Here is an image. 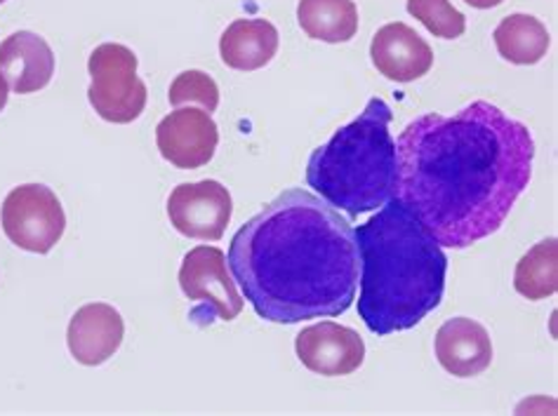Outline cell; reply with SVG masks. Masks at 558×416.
Here are the masks:
<instances>
[{"mask_svg": "<svg viewBox=\"0 0 558 416\" xmlns=\"http://www.w3.org/2000/svg\"><path fill=\"white\" fill-rule=\"evenodd\" d=\"M513 287L527 302H542L558 292V243L556 237L537 243L521 257L513 273Z\"/></svg>", "mask_w": 558, "mask_h": 416, "instance_id": "18", "label": "cell"}, {"mask_svg": "<svg viewBox=\"0 0 558 416\" xmlns=\"http://www.w3.org/2000/svg\"><path fill=\"white\" fill-rule=\"evenodd\" d=\"M373 66L393 83H413L434 66V50L413 26L391 22L373 36Z\"/></svg>", "mask_w": 558, "mask_h": 416, "instance_id": "12", "label": "cell"}, {"mask_svg": "<svg viewBox=\"0 0 558 416\" xmlns=\"http://www.w3.org/2000/svg\"><path fill=\"white\" fill-rule=\"evenodd\" d=\"M170 107L180 109V107H191L196 103L203 111L215 113L219 107V87L217 83L203 71H182L178 78L172 81L170 93H168Z\"/></svg>", "mask_w": 558, "mask_h": 416, "instance_id": "20", "label": "cell"}, {"mask_svg": "<svg viewBox=\"0 0 558 416\" xmlns=\"http://www.w3.org/2000/svg\"><path fill=\"white\" fill-rule=\"evenodd\" d=\"M180 287L186 299L194 302L189 320L198 327L215 320L231 322L241 316L243 296L219 247L198 245L186 252L180 266Z\"/></svg>", "mask_w": 558, "mask_h": 416, "instance_id": "6", "label": "cell"}, {"mask_svg": "<svg viewBox=\"0 0 558 416\" xmlns=\"http://www.w3.org/2000/svg\"><path fill=\"white\" fill-rule=\"evenodd\" d=\"M0 76L12 93L34 95L54 76V52L48 40L34 32H17L0 42Z\"/></svg>", "mask_w": 558, "mask_h": 416, "instance_id": "14", "label": "cell"}, {"mask_svg": "<svg viewBox=\"0 0 558 416\" xmlns=\"http://www.w3.org/2000/svg\"><path fill=\"white\" fill-rule=\"evenodd\" d=\"M533 160L531 130L490 101L424 113L396 139L393 198L440 247L464 249L502 229Z\"/></svg>", "mask_w": 558, "mask_h": 416, "instance_id": "1", "label": "cell"}, {"mask_svg": "<svg viewBox=\"0 0 558 416\" xmlns=\"http://www.w3.org/2000/svg\"><path fill=\"white\" fill-rule=\"evenodd\" d=\"M495 46L502 59L517 66H533L547 57L551 38L533 14H509L495 28Z\"/></svg>", "mask_w": 558, "mask_h": 416, "instance_id": "16", "label": "cell"}, {"mask_svg": "<svg viewBox=\"0 0 558 416\" xmlns=\"http://www.w3.org/2000/svg\"><path fill=\"white\" fill-rule=\"evenodd\" d=\"M8 99H10V85L5 83V78L0 76V113L8 107Z\"/></svg>", "mask_w": 558, "mask_h": 416, "instance_id": "22", "label": "cell"}, {"mask_svg": "<svg viewBox=\"0 0 558 416\" xmlns=\"http://www.w3.org/2000/svg\"><path fill=\"white\" fill-rule=\"evenodd\" d=\"M219 127L213 115L196 107H180L156 127V146L170 166L198 170L215 158Z\"/></svg>", "mask_w": 558, "mask_h": 416, "instance_id": "9", "label": "cell"}, {"mask_svg": "<svg viewBox=\"0 0 558 416\" xmlns=\"http://www.w3.org/2000/svg\"><path fill=\"white\" fill-rule=\"evenodd\" d=\"M436 358L448 375L472 379L493 363V341L486 327L472 318H452L436 332Z\"/></svg>", "mask_w": 558, "mask_h": 416, "instance_id": "13", "label": "cell"}, {"mask_svg": "<svg viewBox=\"0 0 558 416\" xmlns=\"http://www.w3.org/2000/svg\"><path fill=\"white\" fill-rule=\"evenodd\" d=\"M466 5H472V8H476V10H490V8H497V5H502L505 0H464Z\"/></svg>", "mask_w": 558, "mask_h": 416, "instance_id": "21", "label": "cell"}, {"mask_svg": "<svg viewBox=\"0 0 558 416\" xmlns=\"http://www.w3.org/2000/svg\"><path fill=\"white\" fill-rule=\"evenodd\" d=\"M298 22L302 32L320 42H349L359 32L354 0H300Z\"/></svg>", "mask_w": 558, "mask_h": 416, "instance_id": "17", "label": "cell"}, {"mask_svg": "<svg viewBox=\"0 0 558 416\" xmlns=\"http://www.w3.org/2000/svg\"><path fill=\"white\" fill-rule=\"evenodd\" d=\"M137 54L121 42H101L87 59V99L101 121L135 123L146 109V83L137 76Z\"/></svg>", "mask_w": 558, "mask_h": 416, "instance_id": "5", "label": "cell"}, {"mask_svg": "<svg viewBox=\"0 0 558 416\" xmlns=\"http://www.w3.org/2000/svg\"><path fill=\"white\" fill-rule=\"evenodd\" d=\"M125 337L123 316L109 304L93 302L73 314L66 330L71 358L85 367L105 365L121 348Z\"/></svg>", "mask_w": 558, "mask_h": 416, "instance_id": "11", "label": "cell"}, {"mask_svg": "<svg viewBox=\"0 0 558 416\" xmlns=\"http://www.w3.org/2000/svg\"><path fill=\"white\" fill-rule=\"evenodd\" d=\"M231 215V193L225 184L215 180L180 184L178 188H172L168 198L170 224L184 237H191V241H222Z\"/></svg>", "mask_w": 558, "mask_h": 416, "instance_id": "8", "label": "cell"}, {"mask_svg": "<svg viewBox=\"0 0 558 416\" xmlns=\"http://www.w3.org/2000/svg\"><path fill=\"white\" fill-rule=\"evenodd\" d=\"M295 351L300 363L320 377H347L365 360L363 337L340 322L310 325L298 334Z\"/></svg>", "mask_w": 558, "mask_h": 416, "instance_id": "10", "label": "cell"}, {"mask_svg": "<svg viewBox=\"0 0 558 416\" xmlns=\"http://www.w3.org/2000/svg\"><path fill=\"white\" fill-rule=\"evenodd\" d=\"M5 3V0H0V5H3Z\"/></svg>", "mask_w": 558, "mask_h": 416, "instance_id": "23", "label": "cell"}, {"mask_svg": "<svg viewBox=\"0 0 558 416\" xmlns=\"http://www.w3.org/2000/svg\"><path fill=\"white\" fill-rule=\"evenodd\" d=\"M389 125V103L375 97L356 121L316 148L306 162V184L318 198L349 217L375 212L393 198L396 142Z\"/></svg>", "mask_w": 558, "mask_h": 416, "instance_id": "4", "label": "cell"}, {"mask_svg": "<svg viewBox=\"0 0 558 416\" xmlns=\"http://www.w3.org/2000/svg\"><path fill=\"white\" fill-rule=\"evenodd\" d=\"M359 316L377 337L410 330L440 306L448 257L420 221L391 198L354 229Z\"/></svg>", "mask_w": 558, "mask_h": 416, "instance_id": "3", "label": "cell"}, {"mask_svg": "<svg viewBox=\"0 0 558 416\" xmlns=\"http://www.w3.org/2000/svg\"><path fill=\"white\" fill-rule=\"evenodd\" d=\"M229 271L255 314L276 325L340 318L359 290L351 221L310 191L290 188L231 237Z\"/></svg>", "mask_w": 558, "mask_h": 416, "instance_id": "2", "label": "cell"}, {"mask_svg": "<svg viewBox=\"0 0 558 416\" xmlns=\"http://www.w3.org/2000/svg\"><path fill=\"white\" fill-rule=\"evenodd\" d=\"M0 227L8 241L32 255H48L66 231L64 207L46 184L12 188L0 207Z\"/></svg>", "mask_w": 558, "mask_h": 416, "instance_id": "7", "label": "cell"}, {"mask_svg": "<svg viewBox=\"0 0 558 416\" xmlns=\"http://www.w3.org/2000/svg\"><path fill=\"white\" fill-rule=\"evenodd\" d=\"M405 8L410 17L422 22L436 38L454 40L466 32V17L450 0H408Z\"/></svg>", "mask_w": 558, "mask_h": 416, "instance_id": "19", "label": "cell"}, {"mask_svg": "<svg viewBox=\"0 0 558 416\" xmlns=\"http://www.w3.org/2000/svg\"><path fill=\"white\" fill-rule=\"evenodd\" d=\"M278 52V32L267 20H236L219 38V57L229 69L257 71Z\"/></svg>", "mask_w": 558, "mask_h": 416, "instance_id": "15", "label": "cell"}]
</instances>
